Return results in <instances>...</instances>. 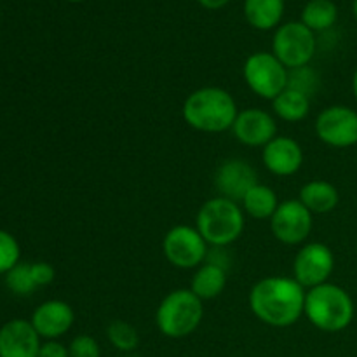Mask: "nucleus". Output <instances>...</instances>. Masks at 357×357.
<instances>
[{"mask_svg":"<svg viewBox=\"0 0 357 357\" xmlns=\"http://www.w3.org/2000/svg\"><path fill=\"white\" fill-rule=\"evenodd\" d=\"M181 114L192 129L216 135L232 129L239 110L229 91L208 86L188 94Z\"/></svg>","mask_w":357,"mask_h":357,"instance_id":"nucleus-2","label":"nucleus"},{"mask_svg":"<svg viewBox=\"0 0 357 357\" xmlns=\"http://www.w3.org/2000/svg\"><path fill=\"white\" fill-rule=\"evenodd\" d=\"M232 132L246 146H265L278 136V122L261 108H246L237 114Z\"/></svg>","mask_w":357,"mask_h":357,"instance_id":"nucleus-13","label":"nucleus"},{"mask_svg":"<svg viewBox=\"0 0 357 357\" xmlns=\"http://www.w3.org/2000/svg\"><path fill=\"white\" fill-rule=\"evenodd\" d=\"M197 2L201 3L204 9L216 10V9H222V7H225L230 0H197Z\"/></svg>","mask_w":357,"mask_h":357,"instance_id":"nucleus-30","label":"nucleus"},{"mask_svg":"<svg viewBox=\"0 0 357 357\" xmlns=\"http://www.w3.org/2000/svg\"><path fill=\"white\" fill-rule=\"evenodd\" d=\"M38 357H70L68 347L58 340H47L45 344L40 345Z\"/></svg>","mask_w":357,"mask_h":357,"instance_id":"nucleus-29","label":"nucleus"},{"mask_svg":"<svg viewBox=\"0 0 357 357\" xmlns=\"http://www.w3.org/2000/svg\"><path fill=\"white\" fill-rule=\"evenodd\" d=\"M204 317V305L190 288L173 289L159 303L155 323L160 333L167 338L190 337Z\"/></svg>","mask_w":357,"mask_h":357,"instance_id":"nucleus-5","label":"nucleus"},{"mask_svg":"<svg viewBox=\"0 0 357 357\" xmlns=\"http://www.w3.org/2000/svg\"><path fill=\"white\" fill-rule=\"evenodd\" d=\"M337 20L338 9L333 0H310L302 10V23L314 33L330 30Z\"/></svg>","mask_w":357,"mask_h":357,"instance_id":"nucleus-22","label":"nucleus"},{"mask_svg":"<svg viewBox=\"0 0 357 357\" xmlns=\"http://www.w3.org/2000/svg\"><path fill=\"white\" fill-rule=\"evenodd\" d=\"M352 13H354V16L357 20V0H354V3H352Z\"/></svg>","mask_w":357,"mask_h":357,"instance_id":"nucleus-32","label":"nucleus"},{"mask_svg":"<svg viewBox=\"0 0 357 357\" xmlns=\"http://www.w3.org/2000/svg\"><path fill=\"white\" fill-rule=\"evenodd\" d=\"M209 244L195 227L176 225L164 236L162 253L176 268H197L208 260Z\"/></svg>","mask_w":357,"mask_h":357,"instance_id":"nucleus-8","label":"nucleus"},{"mask_svg":"<svg viewBox=\"0 0 357 357\" xmlns=\"http://www.w3.org/2000/svg\"><path fill=\"white\" fill-rule=\"evenodd\" d=\"M227 286V271L220 265L204 261L201 267H197L194 278L190 281V289L195 296L204 302V300H213L223 293Z\"/></svg>","mask_w":357,"mask_h":357,"instance_id":"nucleus-18","label":"nucleus"},{"mask_svg":"<svg viewBox=\"0 0 357 357\" xmlns=\"http://www.w3.org/2000/svg\"><path fill=\"white\" fill-rule=\"evenodd\" d=\"M305 317L324 333H338L351 326L354 319V300L347 289L333 282H324L305 295Z\"/></svg>","mask_w":357,"mask_h":357,"instance_id":"nucleus-3","label":"nucleus"},{"mask_svg":"<svg viewBox=\"0 0 357 357\" xmlns=\"http://www.w3.org/2000/svg\"><path fill=\"white\" fill-rule=\"evenodd\" d=\"M284 14V0H244V17L257 30H272Z\"/></svg>","mask_w":357,"mask_h":357,"instance_id":"nucleus-19","label":"nucleus"},{"mask_svg":"<svg viewBox=\"0 0 357 357\" xmlns=\"http://www.w3.org/2000/svg\"><path fill=\"white\" fill-rule=\"evenodd\" d=\"M248 87L264 100H275L288 87V68L272 52H255L244 61Z\"/></svg>","mask_w":357,"mask_h":357,"instance_id":"nucleus-7","label":"nucleus"},{"mask_svg":"<svg viewBox=\"0 0 357 357\" xmlns=\"http://www.w3.org/2000/svg\"><path fill=\"white\" fill-rule=\"evenodd\" d=\"M356 251H357V243H356Z\"/></svg>","mask_w":357,"mask_h":357,"instance_id":"nucleus-34","label":"nucleus"},{"mask_svg":"<svg viewBox=\"0 0 357 357\" xmlns=\"http://www.w3.org/2000/svg\"><path fill=\"white\" fill-rule=\"evenodd\" d=\"M6 282L7 286H9L10 291L23 296L30 295V293H33V289L37 288L33 278H31V265L28 264H17L16 267L10 268V271L7 272Z\"/></svg>","mask_w":357,"mask_h":357,"instance_id":"nucleus-25","label":"nucleus"},{"mask_svg":"<svg viewBox=\"0 0 357 357\" xmlns=\"http://www.w3.org/2000/svg\"><path fill=\"white\" fill-rule=\"evenodd\" d=\"M319 75L312 66H300L288 70V89L302 93L303 96L312 98L319 89Z\"/></svg>","mask_w":357,"mask_h":357,"instance_id":"nucleus-24","label":"nucleus"},{"mask_svg":"<svg viewBox=\"0 0 357 357\" xmlns=\"http://www.w3.org/2000/svg\"><path fill=\"white\" fill-rule=\"evenodd\" d=\"M305 288L286 275H268L250 291V309L261 323L288 328L305 312Z\"/></svg>","mask_w":357,"mask_h":357,"instance_id":"nucleus-1","label":"nucleus"},{"mask_svg":"<svg viewBox=\"0 0 357 357\" xmlns=\"http://www.w3.org/2000/svg\"><path fill=\"white\" fill-rule=\"evenodd\" d=\"M54 267L45 261H38V264L31 265V278H33L35 284L38 286H47L54 281Z\"/></svg>","mask_w":357,"mask_h":357,"instance_id":"nucleus-28","label":"nucleus"},{"mask_svg":"<svg viewBox=\"0 0 357 357\" xmlns=\"http://www.w3.org/2000/svg\"><path fill=\"white\" fill-rule=\"evenodd\" d=\"M271 230L275 239L288 246L305 243L312 230V213L298 201H284L271 218Z\"/></svg>","mask_w":357,"mask_h":357,"instance_id":"nucleus-11","label":"nucleus"},{"mask_svg":"<svg viewBox=\"0 0 357 357\" xmlns=\"http://www.w3.org/2000/svg\"><path fill=\"white\" fill-rule=\"evenodd\" d=\"M261 160L275 176H291L303 166V150L296 139L289 136H275L264 146Z\"/></svg>","mask_w":357,"mask_h":357,"instance_id":"nucleus-15","label":"nucleus"},{"mask_svg":"<svg viewBox=\"0 0 357 357\" xmlns=\"http://www.w3.org/2000/svg\"><path fill=\"white\" fill-rule=\"evenodd\" d=\"M40 345L30 321L13 319L0 328V357H38Z\"/></svg>","mask_w":357,"mask_h":357,"instance_id":"nucleus-16","label":"nucleus"},{"mask_svg":"<svg viewBox=\"0 0 357 357\" xmlns=\"http://www.w3.org/2000/svg\"><path fill=\"white\" fill-rule=\"evenodd\" d=\"M335 271V257L330 246L309 243L296 253L293 264V279L305 289L324 284Z\"/></svg>","mask_w":357,"mask_h":357,"instance_id":"nucleus-10","label":"nucleus"},{"mask_svg":"<svg viewBox=\"0 0 357 357\" xmlns=\"http://www.w3.org/2000/svg\"><path fill=\"white\" fill-rule=\"evenodd\" d=\"M352 93H354V98L357 101V68L354 72V77H352Z\"/></svg>","mask_w":357,"mask_h":357,"instance_id":"nucleus-31","label":"nucleus"},{"mask_svg":"<svg viewBox=\"0 0 357 357\" xmlns=\"http://www.w3.org/2000/svg\"><path fill=\"white\" fill-rule=\"evenodd\" d=\"M70 357H101L100 345L91 335H79L68 345Z\"/></svg>","mask_w":357,"mask_h":357,"instance_id":"nucleus-27","label":"nucleus"},{"mask_svg":"<svg viewBox=\"0 0 357 357\" xmlns=\"http://www.w3.org/2000/svg\"><path fill=\"white\" fill-rule=\"evenodd\" d=\"M298 201L309 209L312 215H326L331 213L340 202V194L337 187L326 180H310L300 188Z\"/></svg>","mask_w":357,"mask_h":357,"instance_id":"nucleus-17","label":"nucleus"},{"mask_svg":"<svg viewBox=\"0 0 357 357\" xmlns=\"http://www.w3.org/2000/svg\"><path fill=\"white\" fill-rule=\"evenodd\" d=\"M316 135L333 149L357 145V112L345 105L324 108L316 119Z\"/></svg>","mask_w":357,"mask_h":357,"instance_id":"nucleus-9","label":"nucleus"},{"mask_svg":"<svg viewBox=\"0 0 357 357\" xmlns=\"http://www.w3.org/2000/svg\"><path fill=\"white\" fill-rule=\"evenodd\" d=\"M20 264V244L6 230H0V274Z\"/></svg>","mask_w":357,"mask_h":357,"instance_id":"nucleus-26","label":"nucleus"},{"mask_svg":"<svg viewBox=\"0 0 357 357\" xmlns=\"http://www.w3.org/2000/svg\"><path fill=\"white\" fill-rule=\"evenodd\" d=\"M244 211L239 202L213 197L201 206L195 218V229L213 248H227L244 232Z\"/></svg>","mask_w":357,"mask_h":357,"instance_id":"nucleus-4","label":"nucleus"},{"mask_svg":"<svg viewBox=\"0 0 357 357\" xmlns=\"http://www.w3.org/2000/svg\"><path fill=\"white\" fill-rule=\"evenodd\" d=\"M272 108H274V114L282 121L300 122L309 115L310 98L286 87L275 100H272Z\"/></svg>","mask_w":357,"mask_h":357,"instance_id":"nucleus-21","label":"nucleus"},{"mask_svg":"<svg viewBox=\"0 0 357 357\" xmlns=\"http://www.w3.org/2000/svg\"><path fill=\"white\" fill-rule=\"evenodd\" d=\"M243 211L255 220H271L279 208V199L274 188L267 185H255L243 199Z\"/></svg>","mask_w":357,"mask_h":357,"instance_id":"nucleus-20","label":"nucleus"},{"mask_svg":"<svg viewBox=\"0 0 357 357\" xmlns=\"http://www.w3.org/2000/svg\"><path fill=\"white\" fill-rule=\"evenodd\" d=\"M30 323L40 338L58 340L72 330L75 323V312L63 300H47L35 309Z\"/></svg>","mask_w":357,"mask_h":357,"instance_id":"nucleus-14","label":"nucleus"},{"mask_svg":"<svg viewBox=\"0 0 357 357\" xmlns=\"http://www.w3.org/2000/svg\"><path fill=\"white\" fill-rule=\"evenodd\" d=\"M258 185V173L248 160L229 159L215 173V187L222 197L243 202L244 195Z\"/></svg>","mask_w":357,"mask_h":357,"instance_id":"nucleus-12","label":"nucleus"},{"mask_svg":"<svg viewBox=\"0 0 357 357\" xmlns=\"http://www.w3.org/2000/svg\"><path fill=\"white\" fill-rule=\"evenodd\" d=\"M107 337L117 351L126 352V354L135 352L139 345L138 330L131 323H128V321H112L107 328Z\"/></svg>","mask_w":357,"mask_h":357,"instance_id":"nucleus-23","label":"nucleus"},{"mask_svg":"<svg viewBox=\"0 0 357 357\" xmlns=\"http://www.w3.org/2000/svg\"><path fill=\"white\" fill-rule=\"evenodd\" d=\"M316 35L302 21L282 24L272 38V54L288 70L309 65L316 54Z\"/></svg>","mask_w":357,"mask_h":357,"instance_id":"nucleus-6","label":"nucleus"},{"mask_svg":"<svg viewBox=\"0 0 357 357\" xmlns=\"http://www.w3.org/2000/svg\"><path fill=\"white\" fill-rule=\"evenodd\" d=\"M68 2H84V0H68Z\"/></svg>","mask_w":357,"mask_h":357,"instance_id":"nucleus-33","label":"nucleus"}]
</instances>
